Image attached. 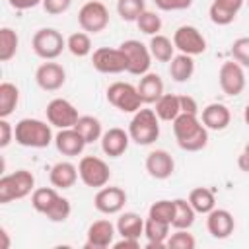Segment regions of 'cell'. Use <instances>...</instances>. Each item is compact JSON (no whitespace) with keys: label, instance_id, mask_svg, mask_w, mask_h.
Masks as SVG:
<instances>
[{"label":"cell","instance_id":"obj_19","mask_svg":"<svg viewBox=\"0 0 249 249\" xmlns=\"http://www.w3.org/2000/svg\"><path fill=\"white\" fill-rule=\"evenodd\" d=\"M128 142H130L128 130L119 128V126H113V128H109V130H105L101 134V150L109 158L123 156L126 152V148H128Z\"/></svg>","mask_w":249,"mask_h":249},{"label":"cell","instance_id":"obj_22","mask_svg":"<svg viewBox=\"0 0 249 249\" xmlns=\"http://www.w3.org/2000/svg\"><path fill=\"white\" fill-rule=\"evenodd\" d=\"M200 121L208 130H224L231 121V113L224 103H210L202 109Z\"/></svg>","mask_w":249,"mask_h":249},{"label":"cell","instance_id":"obj_2","mask_svg":"<svg viewBox=\"0 0 249 249\" xmlns=\"http://www.w3.org/2000/svg\"><path fill=\"white\" fill-rule=\"evenodd\" d=\"M14 140L23 148H47L54 142L51 124L41 119H21L14 126Z\"/></svg>","mask_w":249,"mask_h":249},{"label":"cell","instance_id":"obj_9","mask_svg":"<svg viewBox=\"0 0 249 249\" xmlns=\"http://www.w3.org/2000/svg\"><path fill=\"white\" fill-rule=\"evenodd\" d=\"M119 49L126 54L128 66L126 72L134 74V76H144L146 72H150L152 66V53L148 49V45L136 41V39H126L119 45Z\"/></svg>","mask_w":249,"mask_h":249},{"label":"cell","instance_id":"obj_12","mask_svg":"<svg viewBox=\"0 0 249 249\" xmlns=\"http://www.w3.org/2000/svg\"><path fill=\"white\" fill-rule=\"evenodd\" d=\"M173 45L179 53H185V54H191V56L202 54L206 51V39L200 33V29L195 27V25L177 27L175 33H173Z\"/></svg>","mask_w":249,"mask_h":249},{"label":"cell","instance_id":"obj_33","mask_svg":"<svg viewBox=\"0 0 249 249\" xmlns=\"http://www.w3.org/2000/svg\"><path fill=\"white\" fill-rule=\"evenodd\" d=\"M187 200H189L191 206L196 210V214H208L210 210L216 208V196H214V193H212L210 189H206V187H196V189H193V191L189 193V198H187Z\"/></svg>","mask_w":249,"mask_h":249},{"label":"cell","instance_id":"obj_49","mask_svg":"<svg viewBox=\"0 0 249 249\" xmlns=\"http://www.w3.org/2000/svg\"><path fill=\"white\" fill-rule=\"evenodd\" d=\"M237 165H239L241 171L249 173V146L239 154V158H237Z\"/></svg>","mask_w":249,"mask_h":249},{"label":"cell","instance_id":"obj_40","mask_svg":"<svg viewBox=\"0 0 249 249\" xmlns=\"http://www.w3.org/2000/svg\"><path fill=\"white\" fill-rule=\"evenodd\" d=\"M165 247H169V249H195L196 239L193 237V233H189V230H175L173 233H169Z\"/></svg>","mask_w":249,"mask_h":249},{"label":"cell","instance_id":"obj_21","mask_svg":"<svg viewBox=\"0 0 249 249\" xmlns=\"http://www.w3.org/2000/svg\"><path fill=\"white\" fill-rule=\"evenodd\" d=\"M243 2L245 0H214L208 10L210 21L216 25H230L237 18V12L241 10Z\"/></svg>","mask_w":249,"mask_h":249},{"label":"cell","instance_id":"obj_36","mask_svg":"<svg viewBox=\"0 0 249 249\" xmlns=\"http://www.w3.org/2000/svg\"><path fill=\"white\" fill-rule=\"evenodd\" d=\"M66 49L78 56V58H84L91 53V39H89V33L86 31H76L72 33L68 39H66Z\"/></svg>","mask_w":249,"mask_h":249},{"label":"cell","instance_id":"obj_24","mask_svg":"<svg viewBox=\"0 0 249 249\" xmlns=\"http://www.w3.org/2000/svg\"><path fill=\"white\" fill-rule=\"evenodd\" d=\"M136 89H138V95H140L142 103L152 105L163 95V82L158 74L146 72L144 76H140V82H138Z\"/></svg>","mask_w":249,"mask_h":249},{"label":"cell","instance_id":"obj_28","mask_svg":"<svg viewBox=\"0 0 249 249\" xmlns=\"http://www.w3.org/2000/svg\"><path fill=\"white\" fill-rule=\"evenodd\" d=\"M148 49L152 53V58H156L158 62H169L173 56H175V45H173V39L158 33V35H152L150 43H148Z\"/></svg>","mask_w":249,"mask_h":249},{"label":"cell","instance_id":"obj_4","mask_svg":"<svg viewBox=\"0 0 249 249\" xmlns=\"http://www.w3.org/2000/svg\"><path fill=\"white\" fill-rule=\"evenodd\" d=\"M33 191H35V177L27 169H18L14 173L0 177V204L25 198Z\"/></svg>","mask_w":249,"mask_h":249},{"label":"cell","instance_id":"obj_43","mask_svg":"<svg viewBox=\"0 0 249 249\" xmlns=\"http://www.w3.org/2000/svg\"><path fill=\"white\" fill-rule=\"evenodd\" d=\"M154 4L163 12H179V10L191 8L193 0H154Z\"/></svg>","mask_w":249,"mask_h":249},{"label":"cell","instance_id":"obj_51","mask_svg":"<svg viewBox=\"0 0 249 249\" xmlns=\"http://www.w3.org/2000/svg\"><path fill=\"white\" fill-rule=\"evenodd\" d=\"M243 121H245V124L249 126V103L245 105V111H243Z\"/></svg>","mask_w":249,"mask_h":249},{"label":"cell","instance_id":"obj_32","mask_svg":"<svg viewBox=\"0 0 249 249\" xmlns=\"http://www.w3.org/2000/svg\"><path fill=\"white\" fill-rule=\"evenodd\" d=\"M74 128L82 134V138L86 140V144H91L95 140H101L103 128H101V121L93 115H82L78 119V123L74 124Z\"/></svg>","mask_w":249,"mask_h":249},{"label":"cell","instance_id":"obj_34","mask_svg":"<svg viewBox=\"0 0 249 249\" xmlns=\"http://www.w3.org/2000/svg\"><path fill=\"white\" fill-rule=\"evenodd\" d=\"M60 195L56 193V187H39L31 193V206L39 214H47V210L56 202Z\"/></svg>","mask_w":249,"mask_h":249},{"label":"cell","instance_id":"obj_46","mask_svg":"<svg viewBox=\"0 0 249 249\" xmlns=\"http://www.w3.org/2000/svg\"><path fill=\"white\" fill-rule=\"evenodd\" d=\"M179 103H181V113L198 115V105H196L195 97H191V95H179Z\"/></svg>","mask_w":249,"mask_h":249},{"label":"cell","instance_id":"obj_11","mask_svg":"<svg viewBox=\"0 0 249 249\" xmlns=\"http://www.w3.org/2000/svg\"><path fill=\"white\" fill-rule=\"evenodd\" d=\"M47 121L51 126H56V128H72L80 115H78V109L64 97H54L47 103Z\"/></svg>","mask_w":249,"mask_h":249},{"label":"cell","instance_id":"obj_37","mask_svg":"<svg viewBox=\"0 0 249 249\" xmlns=\"http://www.w3.org/2000/svg\"><path fill=\"white\" fill-rule=\"evenodd\" d=\"M144 10H146L144 0H117V14L123 21H136Z\"/></svg>","mask_w":249,"mask_h":249},{"label":"cell","instance_id":"obj_42","mask_svg":"<svg viewBox=\"0 0 249 249\" xmlns=\"http://www.w3.org/2000/svg\"><path fill=\"white\" fill-rule=\"evenodd\" d=\"M235 62H239L243 68H249V37H239L231 43L230 49Z\"/></svg>","mask_w":249,"mask_h":249},{"label":"cell","instance_id":"obj_41","mask_svg":"<svg viewBox=\"0 0 249 249\" xmlns=\"http://www.w3.org/2000/svg\"><path fill=\"white\" fill-rule=\"evenodd\" d=\"M70 212H72V206H70V200L68 198H64V196H58L56 198V202L47 210V218L51 220V222H66L68 220V216H70Z\"/></svg>","mask_w":249,"mask_h":249},{"label":"cell","instance_id":"obj_31","mask_svg":"<svg viewBox=\"0 0 249 249\" xmlns=\"http://www.w3.org/2000/svg\"><path fill=\"white\" fill-rule=\"evenodd\" d=\"M173 202H175V214H173V220H171V228H175V230H189L195 224L196 210L185 198H175Z\"/></svg>","mask_w":249,"mask_h":249},{"label":"cell","instance_id":"obj_26","mask_svg":"<svg viewBox=\"0 0 249 249\" xmlns=\"http://www.w3.org/2000/svg\"><path fill=\"white\" fill-rule=\"evenodd\" d=\"M115 226L121 237L140 239V235H144V218H140L136 212H123Z\"/></svg>","mask_w":249,"mask_h":249},{"label":"cell","instance_id":"obj_29","mask_svg":"<svg viewBox=\"0 0 249 249\" xmlns=\"http://www.w3.org/2000/svg\"><path fill=\"white\" fill-rule=\"evenodd\" d=\"M156 115L160 117V121H167L173 123L179 115H181V103H179V95L173 93H163L156 103Z\"/></svg>","mask_w":249,"mask_h":249},{"label":"cell","instance_id":"obj_20","mask_svg":"<svg viewBox=\"0 0 249 249\" xmlns=\"http://www.w3.org/2000/svg\"><path fill=\"white\" fill-rule=\"evenodd\" d=\"M54 146L62 156L74 158L80 156L86 148V140L82 138V134L72 126V128H60L54 136Z\"/></svg>","mask_w":249,"mask_h":249},{"label":"cell","instance_id":"obj_47","mask_svg":"<svg viewBox=\"0 0 249 249\" xmlns=\"http://www.w3.org/2000/svg\"><path fill=\"white\" fill-rule=\"evenodd\" d=\"M8 4L14 10H29V8H35V6L43 4V0H8Z\"/></svg>","mask_w":249,"mask_h":249},{"label":"cell","instance_id":"obj_52","mask_svg":"<svg viewBox=\"0 0 249 249\" xmlns=\"http://www.w3.org/2000/svg\"><path fill=\"white\" fill-rule=\"evenodd\" d=\"M247 6H249V0H247Z\"/></svg>","mask_w":249,"mask_h":249},{"label":"cell","instance_id":"obj_10","mask_svg":"<svg viewBox=\"0 0 249 249\" xmlns=\"http://www.w3.org/2000/svg\"><path fill=\"white\" fill-rule=\"evenodd\" d=\"M91 64L101 74H121V72H126L128 60H126V54L119 47L117 49L99 47L91 54Z\"/></svg>","mask_w":249,"mask_h":249},{"label":"cell","instance_id":"obj_7","mask_svg":"<svg viewBox=\"0 0 249 249\" xmlns=\"http://www.w3.org/2000/svg\"><path fill=\"white\" fill-rule=\"evenodd\" d=\"M107 101L123 113H136L144 105L138 95L136 86H132L128 82H113L107 88Z\"/></svg>","mask_w":249,"mask_h":249},{"label":"cell","instance_id":"obj_14","mask_svg":"<svg viewBox=\"0 0 249 249\" xmlns=\"http://www.w3.org/2000/svg\"><path fill=\"white\" fill-rule=\"evenodd\" d=\"M126 204V193L121 187H101L95 193L93 198V206L97 212L101 214H119Z\"/></svg>","mask_w":249,"mask_h":249},{"label":"cell","instance_id":"obj_5","mask_svg":"<svg viewBox=\"0 0 249 249\" xmlns=\"http://www.w3.org/2000/svg\"><path fill=\"white\" fill-rule=\"evenodd\" d=\"M31 47H33V53L39 58H43V60H54L66 49V39L62 37V33L58 29L43 27V29L35 31V35L31 39Z\"/></svg>","mask_w":249,"mask_h":249},{"label":"cell","instance_id":"obj_45","mask_svg":"<svg viewBox=\"0 0 249 249\" xmlns=\"http://www.w3.org/2000/svg\"><path fill=\"white\" fill-rule=\"evenodd\" d=\"M12 140H14V126L6 119H0V148H6Z\"/></svg>","mask_w":249,"mask_h":249},{"label":"cell","instance_id":"obj_30","mask_svg":"<svg viewBox=\"0 0 249 249\" xmlns=\"http://www.w3.org/2000/svg\"><path fill=\"white\" fill-rule=\"evenodd\" d=\"M19 103V89L12 82L0 84V119H8Z\"/></svg>","mask_w":249,"mask_h":249},{"label":"cell","instance_id":"obj_18","mask_svg":"<svg viewBox=\"0 0 249 249\" xmlns=\"http://www.w3.org/2000/svg\"><path fill=\"white\" fill-rule=\"evenodd\" d=\"M144 165H146L148 175L154 177V179H160V181L169 179L173 175V171H175V161H173L171 154L165 152V150H152L146 156V163Z\"/></svg>","mask_w":249,"mask_h":249},{"label":"cell","instance_id":"obj_6","mask_svg":"<svg viewBox=\"0 0 249 249\" xmlns=\"http://www.w3.org/2000/svg\"><path fill=\"white\" fill-rule=\"evenodd\" d=\"M78 175L86 187L101 189L111 179V169L105 160L97 156H84L78 163Z\"/></svg>","mask_w":249,"mask_h":249},{"label":"cell","instance_id":"obj_16","mask_svg":"<svg viewBox=\"0 0 249 249\" xmlns=\"http://www.w3.org/2000/svg\"><path fill=\"white\" fill-rule=\"evenodd\" d=\"M117 233V226L109 220H95L88 228V241L84 243L86 249H107L113 245Z\"/></svg>","mask_w":249,"mask_h":249},{"label":"cell","instance_id":"obj_38","mask_svg":"<svg viewBox=\"0 0 249 249\" xmlns=\"http://www.w3.org/2000/svg\"><path fill=\"white\" fill-rule=\"evenodd\" d=\"M134 23L138 25V29L144 35H150V37L152 35H158L161 31V18L156 12H150V10H144Z\"/></svg>","mask_w":249,"mask_h":249},{"label":"cell","instance_id":"obj_13","mask_svg":"<svg viewBox=\"0 0 249 249\" xmlns=\"http://www.w3.org/2000/svg\"><path fill=\"white\" fill-rule=\"evenodd\" d=\"M218 84L230 97L239 95L245 89V70L235 60H226L218 70Z\"/></svg>","mask_w":249,"mask_h":249},{"label":"cell","instance_id":"obj_3","mask_svg":"<svg viewBox=\"0 0 249 249\" xmlns=\"http://www.w3.org/2000/svg\"><path fill=\"white\" fill-rule=\"evenodd\" d=\"M130 140L138 146H150L160 136V117L154 109H138L128 123Z\"/></svg>","mask_w":249,"mask_h":249},{"label":"cell","instance_id":"obj_39","mask_svg":"<svg viewBox=\"0 0 249 249\" xmlns=\"http://www.w3.org/2000/svg\"><path fill=\"white\" fill-rule=\"evenodd\" d=\"M173 214H175V202L173 200H167V198H161V200L152 202V206L148 210V216L150 218H156V220H161V222H167V224H171Z\"/></svg>","mask_w":249,"mask_h":249},{"label":"cell","instance_id":"obj_50","mask_svg":"<svg viewBox=\"0 0 249 249\" xmlns=\"http://www.w3.org/2000/svg\"><path fill=\"white\" fill-rule=\"evenodd\" d=\"M0 235L4 237V245H2V247H4V249H8V247H10V237H8L6 228H0Z\"/></svg>","mask_w":249,"mask_h":249},{"label":"cell","instance_id":"obj_8","mask_svg":"<svg viewBox=\"0 0 249 249\" xmlns=\"http://www.w3.org/2000/svg\"><path fill=\"white\" fill-rule=\"evenodd\" d=\"M78 25L86 33H101L109 25V10L99 0L86 2L78 12Z\"/></svg>","mask_w":249,"mask_h":249},{"label":"cell","instance_id":"obj_1","mask_svg":"<svg viewBox=\"0 0 249 249\" xmlns=\"http://www.w3.org/2000/svg\"><path fill=\"white\" fill-rule=\"evenodd\" d=\"M173 134L177 146L185 152H198L208 144V128L196 115L181 113L173 121Z\"/></svg>","mask_w":249,"mask_h":249},{"label":"cell","instance_id":"obj_35","mask_svg":"<svg viewBox=\"0 0 249 249\" xmlns=\"http://www.w3.org/2000/svg\"><path fill=\"white\" fill-rule=\"evenodd\" d=\"M19 37L12 27L0 29V62H10L18 53Z\"/></svg>","mask_w":249,"mask_h":249},{"label":"cell","instance_id":"obj_23","mask_svg":"<svg viewBox=\"0 0 249 249\" xmlns=\"http://www.w3.org/2000/svg\"><path fill=\"white\" fill-rule=\"evenodd\" d=\"M78 167L72 161H56L49 171V181L56 189H70L78 181Z\"/></svg>","mask_w":249,"mask_h":249},{"label":"cell","instance_id":"obj_17","mask_svg":"<svg viewBox=\"0 0 249 249\" xmlns=\"http://www.w3.org/2000/svg\"><path fill=\"white\" fill-rule=\"evenodd\" d=\"M206 228H208V233L214 239H226V237H230L233 233L235 220H233L230 210L214 208V210H210L206 214Z\"/></svg>","mask_w":249,"mask_h":249},{"label":"cell","instance_id":"obj_27","mask_svg":"<svg viewBox=\"0 0 249 249\" xmlns=\"http://www.w3.org/2000/svg\"><path fill=\"white\" fill-rule=\"evenodd\" d=\"M193 74H195V60H193L191 54L179 53V54H175V56L169 60V76H171L175 82L183 84V82L191 80Z\"/></svg>","mask_w":249,"mask_h":249},{"label":"cell","instance_id":"obj_48","mask_svg":"<svg viewBox=\"0 0 249 249\" xmlns=\"http://www.w3.org/2000/svg\"><path fill=\"white\" fill-rule=\"evenodd\" d=\"M115 249H138L140 239H130V237H121L119 241H113Z\"/></svg>","mask_w":249,"mask_h":249},{"label":"cell","instance_id":"obj_15","mask_svg":"<svg viewBox=\"0 0 249 249\" xmlns=\"http://www.w3.org/2000/svg\"><path fill=\"white\" fill-rule=\"evenodd\" d=\"M35 82L45 91H56L66 82V70L62 68V64L47 60L35 70Z\"/></svg>","mask_w":249,"mask_h":249},{"label":"cell","instance_id":"obj_25","mask_svg":"<svg viewBox=\"0 0 249 249\" xmlns=\"http://www.w3.org/2000/svg\"><path fill=\"white\" fill-rule=\"evenodd\" d=\"M169 228H171V224L148 216V218L144 220V237L148 239L146 247H148V249L165 247V241H167V237H169Z\"/></svg>","mask_w":249,"mask_h":249},{"label":"cell","instance_id":"obj_44","mask_svg":"<svg viewBox=\"0 0 249 249\" xmlns=\"http://www.w3.org/2000/svg\"><path fill=\"white\" fill-rule=\"evenodd\" d=\"M70 4L72 0H43L41 6L49 16H60L70 8Z\"/></svg>","mask_w":249,"mask_h":249}]
</instances>
